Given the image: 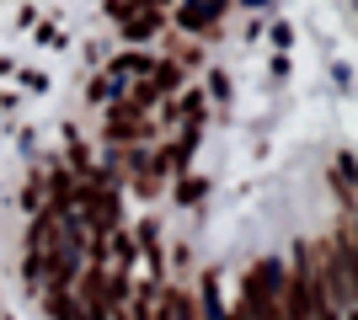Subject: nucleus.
I'll use <instances>...</instances> for the list:
<instances>
[{"instance_id": "1", "label": "nucleus", "mask_w": 358, "mask_h": 320, "mask_svg": "<svg viewBox=\"0 0 358 320\" xmlns=\"http://www.w3.org/2000/svg\"><path fill=\"white\" fill-rule=\"evenodd\" d=\"M278 294H284V267L273 257H262L246 273V299L241 305L252 310V320H278Z\"/></svg>"}, {"instance_id": "2", "label": "nucleus", "mask_w": 358, "mask_h": 320, "mask_svg": "<svg viewBox=\"0 0 358 320\" xmlns=\"http://www.w3.org/2000/svg\"><path fill=\"white\" fill-rule=\"evenodd\" d=\"M171 86H182V70H177V59H171V64H155V70H150V80L134 91V107H150L155 96H166V91H171Z\"/></svg>"}, {"instance_id": "3", "label": "nucleus", "mask_w": 358, "mask_h": 320, "mask_svg": "<svg viewBox=\"0 0 358 320\" xmlns=\"http://www.w3.org/2000/svg\"><path fill=\"white\" fill-rule=\"evenodd\" d=\"M54 245H59V224H54L48 213H38V219H32V235H27V251H38V257H48Z\"/></svg>"}, {"instance_id": "4", "label": "nucleus", "mask_w": 358, "mask_h": 320, "mask_svg": "<svg viewBox=\"0 0 358 320\" xmlns=\"http://www.w3.org/2000/svg\"><path fill=\"white\" fill-rule=\"evenodd\" d=\"M107 134H113V139H139V134H145L139 107H118V112H113V123H107Z\"/></svg>"}, {"instance_id": "5", "label": "nucleus", "mask_w": 358, "mask_h": 320, "mask_svg": "<svg viewBox=\"0 0 358 320\" xmlns=\"http://www.w3.org/2000/svg\"><path fill=\"white\" fill-rule=\"evenodd\" d=\"M177 22H182V27H209V22H220V6H214V0H198V6H182V11H177Z\"/></svg>"}, {"instance_id": "6", "label": "nucleus", "mask_w": 358, "mask_h": 320, "mask_svg": "<svg viewBox=\"0 0 358 320\" xmlns=\"http://www.w3.org/2000/svg\"><path fill=\"white\" fill-rule=\"evenodd\" d=\"M48 310H54V315H59V320H75V305H70V294H64V289H54V299H48Z\"/></svg>"}, {"instance_id": "7", "label": "nucleus", "mask_w": 358, "mask_h": 320, "mask_svg": "<svg viewBox=\"0 0 358 320\" xmlns=\"http://www.w3.org/2000/svg\"><path fill=\"white\" fill-rule=\"evenodd\" d=\"M155 27H161V16H139V22H129V38L139 43V38H150Z\"/></svg>"}, {"instance_id": "8", "label": "nucleus", "mask_w": 358, "mask_h": 320, "mask_svg": "<svg viewBox=\"0 0 358 320\" xmlns=\"http://www.w3.org/2000/svg\"><path fill=\"white\" fill-rule=\"evenodd\" d=\"M113 75H118V80H129V75H145V59H139V54H134V59H118V64H113Z\"/></svg>"}, {"instance_id": "9", "label": "nucleus", "mask_w": 358, "mask_h": 320, "mask_svg": "<svg viewBox=\"0 0 358 320\" xmlns=\"http://www.w3.org/2000/svg\"><path fill=\"white\" fill-rule=\"evenodd\" d=\"M252 6H262V0H252Z\"/></svg>"}, {"instance_id": "10", "label": "nucleus", "mask_w": 358, "mask_h": 320, "mask_svg": "<svg viewBox=\"0 0 358 320\" xmlns=\"http://www.w3.org/2000/svg\"><path fill=\"white\" fill-rule=\"evenodd\" d=\"M214 6H224V0H214Z\"/></svg>"}]
</instances>
